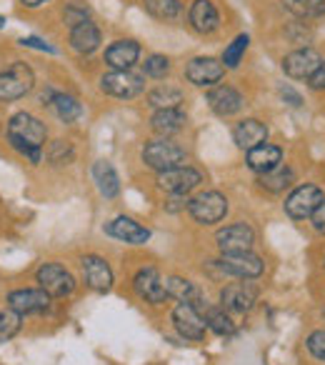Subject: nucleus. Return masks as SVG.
I'll return each instance as SVG.
<instances>
[{"instance_id":"23","label":"nucleus","mask_w":325,"mask_h":365,"mask_svg":"<svg viewBox=\"0 0 325 365\" xmlns=\"http://www.w3.org/2000/svg\"><path fill=\"white\" fill-rule=\"evenodd\" d=\"M105 233L118 240H125V243H130V245H140V243H148V240H150V230L143 228V225L135 223V220L125 218V215L110 220V223L105 225Z\"/></svg>"},{"instance_id":"34","label":"nucleus","mask_w":325,"mask_h":365,"mask_svg":"<svg viewBox=\"0 0 325 365\" xmlns=\"http://www.w3.org/2000/svg\"><path fill=\"white\" fill-rule=\"evenodd\" d=\"M248 43H250L248 33H240V36L235 38V41L230 43L228 48H225V53H223V66L225 68H238L240 61H243V56H245V51H248Z\"/></svg>"},{"instance_id":"17","label":"nucleus","mask_w":325,"mask_h":365,"mask_svg":"<svg viewBox=\"0 0 325 365\" xmlns=\"http://www.w3.org/2000/svg\"><path fill=\"white\" fill-rule=\"evenodd\" d=\"M188 21L195 33L210 36V33H215L220 26L218 8H215L210 0H193V6H190V11H188Z\"/></svg>"},{"instance_id":"1","label":"nucleus","mask_w":325,"mask_h":365,"mask_svg":"<svg viewBox=\"0 0 325 365\" xmlns=\"http://www.w3.org/2000/svg\"><path fill=\"white\" fill-rule=\"evenodd\" d=\"M46 138H48L46 123L38 120L31 113H18L8 123V140L31 163H41V150L46 145Z\"/></svg>"},{"instance_id":"45","label":"nucleus","mask_w":325,"mask_h":365,"mask_svg":"<svg viewBox=\"0 0 325 365\" xmlns=\"http://www.w3.org/2000/svg\"><path fill=\"white\" fill-rule=\"evenodd\" d=\"M3 26H6V18H3V16H0V28H3Z\"/></svg>"},{"instance_id":"26","label":"nucleus","mask_w":325,"mask_h":365,"mask_svg":"<svg viewBox=\"0 0 325 365\" xmlns=\"http://www.w3.org/2000/svg\"><path fill=\"white\" fill-rule=\"evenodd\" d=\"M188 123V115H185L180 108H168V110H155V115L150 118V128L158 133V135L168 138L180 133Z\"/></svg>"},{"instance_id":"32","label":"nucleus","mask_w":325,"mask_h":365,"mask_svg":"<svg viewBox=\"0 0 325 365\" xmlns=\"http://www.w3.org/2000/svg\"><path fill=\"white\" fill-rule=\"evenodd\" d=\"M140 3L153 18H158V21H173V18H178L180 11H183L180 0H140Z\"/></svg>"},{"instance_id":"22","label":"nucleus","mask_w":325,"mask_h":365,"mask_svg":"<svg viewBox=\"0 0 325 365\" xmlns=\"http://www.w3.org/2000/svg\"><path fill=\"white\" fill-rule=\"evenodd\" d=\"M103 36H100V28L96 26L93 21L86 23H78L76 28H71V48L81 56H91L100 48Z\"/></svg>"},{"instance_id":"27","label":"nucleus","mask_w":325,"mask_h":365,"mask_svg":"<svg viewBox=\"0 0 325 365\" xmlns=\"http://www.w3.org/2000/svg\"><path fill=\"white\" fill-rule=\"evenodd\" d=\"M93 180H96L103 198H115V195L120 193V178H118L113 163L98 160L96 165H93Z\"/></svg>"},{"instance_id":"24","label":"nucleus","mask_w":325,"mask_h":365,"mask_svg":"<svg viewBox=\"0 0 325 365\" xmlns=\"http://www.w3.org/2000/svg\"><path fill=\"white\" fill-rule=\"evenodd\" d=\"M140 58V46L135 41H115L105 51V63L113 71H130Z\"/></svg>"},{"instance_id":"13","label":"nucleus","mask_w":325,"mask_h":365,"mask_svg":"<svg viewBox=\"0 0 325 365\" xmlns=\"http://www.w3.org/2000/svg\"><path fill=\"white\" fill-rule=\"evenodd\" d=\"M220 303L233 313H248L258 303V288L253 283H230L220 290Z\"/></svg>"},{"instance_id":"33","label":"nucleus","mask_w":325,"mask_h":365,"mask_svg":"<svg viewBox=\"0 0 325 365\" xmlns=\"http://www.w3.org/2000/svg\"><path fill=\"white\" fill-rule=\"evenodd\" d=\"M205 323H208V328L213 330V333L218 335H233L235 333V323L225 315V310L220 308H208L205 310Z\"/></svg>"},{"instance_id":"21","label":"nucleus","mask_w":325,"mask_h":365,"mask_svg":"<svg viewBox=\"0 0 325 365\" xmlns=\"http://www.w3.org/2000/svg\"><path fill=\"white\" fill-rule=\"evenodd\" d=\"M8 303H11V310L21 315H31V313H43L51 305V295L46 290H13L8 295Z\"/></svg>"},{"instance_id":"18","label":"nucleus","mask_w":325,"mask_h":365,"mask_svg":"<svg viewBox=\"0 0 325 365\" xmlns=\"http://www.w3.org/2000/svg\"><path fill=\"white\" fill-rule=\"evenodd\" d=\"M83 275L96 293H108L113 288V270L100 255H86L83 258Z\"/></svg>"},{"instance_id":"36","label":"nucleus","mask_w":325,"mask_h":365,"mask_svg":"<svg viewBox=\"0 0 325 365\" xmlns=\"http://www.w3.org/2000/svg\"><path fill=\"white\" fill-rule=\"evenodd\" d=\"M21 330V313L16 310H3L0 313V343L11 340Z\"/></svg>"},{"instance_id":"46","label":"nucleus","mask_w":325,"mask_h":365,"mask_svg":"<svg viewBox=\"0 0 325 365\" xmlns=\"http://www.w3.org/2000/svg\"><path fill=\"white\" fill-rule=\"evenodd\" d=\"M323 318H325V310H323Z\"/></svg>"},{"instance_id":"25","label":"nucleus","mask_w":325,"mask_h":365,"mask_svg":"<svg viewBox=\"0 0 325 365\" xmlns=\"http://www.w3.org/2000/svg\"><path fill=\"white\" fill-rule=\"evenodd\" d=\"M43 103H48L63 123H73L83 115V106L78 103V98L68 96V93L48 91V93H43Z\"/></svg>"},{"instance_id":"3","label":"nucleus","mask_w":325,"mask_h":365,"mask_svg":"<svg viewBox=\"0 0 325 365\" xmlns=\"http://www.w3.org/2000/svg\"><path fill=\"white\" fill-rule=\"evenodd\" d=\"M33 83H36V76H33L31 66L26 63H13L6 71H0V101H18V98L28 96L33 91Z\"/></svg>"},{"instance_id":"12","label":"nucleus","mask_w":325,"mask_h":365,"mask_svg":"<svg viewBox=\"0 0 325 365\" xmlns=\"http://www.w3.org/2000/svg\"><path fill=\"white\" fill-rule=\"evenodd\" d=\"M218 265L225 270V273L235 275V278H243V280L260 278L265 270L263 260H260L255 253H250V250H245V253H225Z\"/></svg>"},{"instance_id":"19","label":"nucleus","mask_w":325,"mask_h":365,"mask_svg":"<svg viewBox=\"0 0 325 365\" xmlns=\"http://www.w3.org/2000/svg\"><path fill=\"white\" fill-rule=\"evenodd\" d=\"M233 140L243 150H253V148L263 145L268 140V125L260 123L258 118H245L233 128Z\"/></svg>"},{"instance_id":"15","label":"nucleus","mask_w":325,"mask_h":365,"mask_svg":"<svg viewBox=\"0 0 325 365\" xmlns=\"http://www.w3.org/2000/svg\"><path fill=\"white\" fill-rule=\"evenodd\" d=\"M173 323H175V328L180 330V335L188 340H200L205 335V328H208V323H205V318L200 315V310L190 303H180L178 308L173 310Z\"/></svg>"},{"instance_id":"44","label":"nucleus","mask_w":325,"mask_h":365,"mask_svg":"<svg viewBox=\"0 0 325 365\" xmlns=\"http://www.w3.org/2000/svg\"><path fill=\"white\" fill-rule=\"evenodd\" d=\"M21 3H23L26 8H41L43 3H48V0H21Z\"/></svg>"},{"instance_id":"35","label":"nucleus","mask_w":325,"mask_h":365,"mask_svg":"<svg viewBox=\"0 0 325 365\" xmlns=\"http://www.w3.org/2000/svg\"><path fill=\"white\" fill-rule=\"evenodd\" d=\"M143 73L148 78L160 81V78H165L170 73V61L165 56H148L145 63H143Z\"/></svg>"},{"instance_id":"39","label":"nucleus","mask_w":325,"mask_h":365,"mask_svg":"<svg viewBox=\"0 0 325 365\" xmlns=\"http://www.w3.org/2000/svg\"><path fill=\"white\" fill-rule=\"evenodd\" d=\"M66 158H68V160L73 158L71 145H68L66 140H56V143H53V150H51V160L53 163H66Z\"/></svg>"},{"instance_id":"5","label":"nucleus","mask_w":325,"mask_h":365,"mask_svg":"<svg viewBox=\"0 0 325 365\" xmlns=\"http://www.w3.org/2000/svg\"><path fill=\"white\" fill-rule=\"evenodd\" d=\"M188 210L195 223L213 225L225 218V213H228V200H225V195L218 193V190H208V193H200L198 198L190 200Z\"/></svg>"},{"instance_id":"42","label":"nucleus","mask_w":325,"mask_h":365,"mask_svg":"<svg viewBox=\"0 0 325 365\" xmlns=\"http://www.w3.org/2000/svg\"><path fill=\"white\" fill-rule=\"evenodd\" d=\"M23 46L26 48H36V51H46V53H56V48L51 46V43L41 41V38H23Z\"/></svg>"},{"instance_id":"2","label":"nucleus","mask_w":325,"mask_h":365,"mask_svg":"<svg viewBox=\"0 0 325 365\" xmlns=\"http://www.w3.org/2000/svg\"><path fill=\"white\" fill-rule=\"evenodd\" d=\"M185 148H180L178 143L168 140V138H160V140H150L143 148V163L153 170H173V168L185 165Z\"/></svg>"},{"instance_id":"16","label":"nucleus","mask_w":325,"mask_h":365,"mask_svg":"<svg viewBox=\"0 0 325 365\" xmlns=\"http://www.w3.org/2000/svg\"><path fill=\"white\" fill-rule=\"evenodd\" d=\"M243 103H245V98L240 96V93L235 91L233 86H213L208 91L210 110H213L215 115H220V118L235 115V113L243 108Z\"/></svg>"},{"instance_id":"4","label":"nucleus","mask_w":325,"mask_h":365,"mask_svg":"<svg viewBox=\"0 0 325 365\" xmlns=\"http://www.w3.org/2000/svg\"><path fill=\"white\" fill-rule=\"evenodd\" d=\"M100 91L120 101H133L145 91V81L133 71H113L100 78Z\"/></svg>"},{"instance_id":"7","label":"nucleus","mask_w":325,"mask_h":365,"mask_svg":"<svg viewBox=\"0 0 325 365\" xmlns=\"http://www.w3.org/2000/svg\"><path fill=\"white\" fill-rule=\"evenodd\" d=\"M155 182H158V188L165 190V193L185 195L203 182V173L195 170V168H190V165H180V168H173V170L158 173Z\"/></svg>"},{"instance_id":"29","label":"nucleus","mask_w":325,"mask_h":365,"mask_svg":"<svg viewBox=\"0 0 325 365\" xmlns=\"http://www.w3.org/2000/svg\"><path fill=\"white\" fill-rule=\"evenodd\" d=\"M283 6L298 21H318L325 16V0H283Z\"/></svg>"},{"instance_id":"38","label":"nucleus","mask_w":325,"mask_h":365,"mask_svg":"<svg viewBox=\"0 0 325 365\" xmlns=\"http://www.w3.org/2000/svg\"><path fill=\"white\" fill-rule=\"evenodd\" d=\"M305 343H308L310 355L325 363V330H313V333L308 335V340H305Z\"/></svg>"},{"instance_id":"41","label":"nucleus","mask_w":325,"mask_h":365,"mask_svg":"<svg viewBox=\"0 0 325 365\" xmlns=\"http://www.w3.org/2000/svg\"><path fill=\"white\" fill-rule=\"evenodd\" d=\"M310 218H313V228L318 230L320 235H325V200L318 205V210H315Z\"/></svg>"},{"instance_id":"30","label":"nucleus","mask_w":325,"mask_h":365,"mask_svg":"<svg viewBox=\"0 0 325 365\" xmlns=\"http://www.w3.org/2000/svg\"><path fill=\"white\" fill-rule=\"evenodd\" d=\"M183 91L173 86H158L148 93V103H150L155 110H168V108H180L183 103Z\"/></svg>"},{"instance_id":"14","label":"nucleus","mask_w":325,"mask_h":365,"mask_svg":"<svg viewBox=\"0 0 325 365\" xmlns=\"http://www.w3.org/2000/svg\"><path fill=\"white\" fill-rule=\"evenodd\" d=\"M133 285H135V293L140 295L143 300H148V303H165V298H168V290H165V280L160 278V273H158L155 268H143L135 273V278H133Z\"/></svg>"},{"instance_id":"37","label":"nucleus","mask_w":325,"mask_h":365,"mask_svg":"<svg viewBox=\"0 0 325 365\" xmlns=\"http://www.w3.org/2000/svg\"><path fill=\"white\" fill-rule=\"evenodd\" d=\"M91 8L83 3V0H73V3H68V8H66V13H63V21L68 23L71 28H76L78 23H86V21H91Z\"/></svg>"},{"instance_id":"10","label":"nucleus","mask_w":325,"mask_h":365,"mask_svg":"<svg viewBox=\"0 0 325 365\" xmlns=\"http://www.w3.org/2000/svg\"><path fill=\"white\" fill-rule=\"evenodd\" d=\"M38 283L46 290L51 298H66L76 290V278L68 273L63 265L58 263H46L38 270Z\"/></svg>"},{"instance_id":"20","label":"nucleus","mask_w":325,"mask_h":365,"mask_svg":"<svg viewBox=\"0 0 325 365\" xmlns=\"http://www.w3.org/2000/svg\"><path fill=\"white\" fill-rule=\"evenodd\" d=\"M280 160H283V148L273 145V143H263V145L248 150V155H245L248 168L258 175H265V173L280 168Z\"/></svg>"},{"instance_id":"8","label":"nucleus","mask_w":325,"mask_h":365,"mask_svg":"<svg viewBox=\"0 0 325 365\" xmlns=\"http://www.w3.org/2000/svg\"><path fill=\"white\" fill-rule=\"evenodd\" d=\"M323 58L315 48H298L283 58V73L290 81H310L313 73L320 68Z\"/></svg>"},{"instance_id":"11","label":"nucleus","mask_w":325,"mask_h":365,"mask_svg":"<svg viewBox=\"0 0 325 365\" xmlns=\"http://www.w3.org/2000/svg\"><path fill=\"white\" fill-rule=\"evenodd\" d=\"M215 240H218V248L223 255L225 253H245V250L253 248L255 233L248 223H233V225H225L223 230H218Z\"/></svg>"},{"instance_id":"40","label":"nucleus","mask_w":325,"mask_h":365,"mask_svg":"<svg viewBox=\"0 0 325 365\" xmlns=\"http://www.w3.org/2000/svg\"><path fill=\"white\" fill-rule=\"evenodd\" d=\"M310 88L313 91H325V58H323V63H320V68L313 73V78H310Z\"/></svg>"},{"instance_id":"28","label":"nucleus","mask_w":325,"mask_h":365,"mask_svg":"<svg viewBox=\"0 0 325 365\" xmlns=\"http://www.w3.org/2000/svg\"><path fill=\"white\" fill-rule=\"evenodd\" d=\"M165 290H168V298H175V300H180V303H190V305H195V308H198V303L203 300L198 285L185 278H178V275L165 280Z\"/></svg>"},{"instance_id":"43","label":"nucleus","mask_w":325,"mask_h":365,"mask_svg":"<svg viewBox=\"0 0 325 365\" xmlns=\"http://www.w3.org/2000/svg\"><path fill=\"white\" fill-rule=\"evenodd\" d=\"M280 96H283V101H288V106H293V108H300V106H303V98H300L298 93H295L290 86H283V88H280Z\"/></svg>"},{"instance_id":"6","label":"nucleus","mask_w":325,"mask_h":365,"mask_svg":"<svg viewBox=\"0 0 325 365\" xmlns=\"http://www.w3.org/2000/svg\"><path fill=\"white\" fill-rule=\"evenodd\" d=\"M325 200V193L313 185V182H305V185H298L293 193L285 200V213L293 220H305L318 210V205Z\"/></svg>"},{"instance_id":"9","label":"nucleus","mask_w":325,"mask_h":365,"mask_svg":"<svg viewBox=\"0 0 325 365\" xmlns=\"http://www.w3.org/2000/svg\"><path fill=\"white\" fill-rule=\"evenodd\" d=\"M225 76V66L223 61L218 58H210V56H200L193 58V61L185 66V78H188L193 86L198 88H213L223 81Z\"/></svg>"},{"instance_id":"31","label":"nucleus","mask_w":325,"mask_h":365,"mask_svg":"<svg viewBox=\"0 0 325 365\" xmlns=\"http://www.w3.org/2000/svg\"><path fill=\"white\" fill-rule=\"evenodd\" d=\"M293 170L290 168H275V170H270V173H265V175H260L258 178V182H260V188L263 190H268V193H280V190H285L293 182Z\"/></svg>"}]
</instances>
